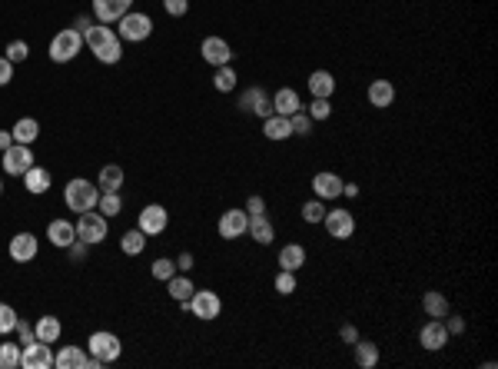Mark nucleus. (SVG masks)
<instances>
[{
  "instance_id": "1",
  "label": "nucleus",
  "mask_w": 498,
  "mask_h": 369,
  "mask_svg": "<svg viewBox=\"0 0 498 369\" xmlns=\"http://www.w3.org/2000/svg\"><path fill=\"white\" fill-rule=\"evenodd\" d=\"M83 44L100 64H120V57H123V40L116 30H110V24H93L83 34Z\"/></svg>"
},
{
  "instance_id": "2",
  "label": "nucleus",
  "mask_w": 498,
  "mask_h": 369,
  "mask_svg": "<svg viewBox=\"0 0 498 369\" xmlns=\"http://www.w3.org/2000/svg\"><path fill=\"white\" fill-rule=\"evenodd\" d=\"M96 200H100V186L90 183V180H70L67 186H63V203L73 210V213H86V210H93Z\"/></svg>"
},
{
  "instance_id": "3",
  "label": "nucleus",
  "mask_w": 498,
  "mask_h": 369,
  "mask_svg": "<svg viewBox=\"0 0 498 369\" xmlns=\"http://www.w3.org/2000/svg\"><path fill=\"white\" fill-rule=\"evenodd\" d=\"M116 24H120V30H116L120 40H130V44H140V40H146L153 34V17H150V14H140V10H126Z\"/></svg>"
},
{
  "instance_id": "4",
  "label": "nucleus",
  "mask_w": 498,
  "mask_h": 369,
  "mask_svg": "<svg viewBox=\"0 0 498 369\" xmlns=\"http://www.w3.org/2000/svg\"><path fill=\"white\" fill-rule=\"evenodd\" d=\"M86 350H90V356H93L100 366H110V363L120 360V353H123V346H120V336H113V333H93L90 340H86Z\"/></svg>"
},
{
  "instance_id": "5",
  "label": "nucleus",
  "mask_w": 498,
  "mask_h": 369,
  "mask_svg": "<svg viewBox=\"0 0 498 369\" xmlns=\"http://www.w3.org/2000/svg\"><path fill=\"white\" fill-rule=\"evenodd\" d=\"M80 47H83V34L80 30H73V27L60 30L57 37L50 40V60L54 64H70L80 54Z\"/></svg>"
},
{
  "instance_id": "6",
  "label": "nucleus",
  "mask_w": 498,
  "mask_h": 369,
  "mask_svg": "<svg viewBox=\"0 0 498 369\" xmlns=\"http://www.w3.org/2000/svg\"><path fill=\"white\" fill-rule=\"evenodd\" d=\"M183 310H190L196 320H216L223 313V300L213 290H193V296L183 303Z\"/></svg>"
},
{
  "instance_id": "7",
  "label": "nucleus",
  "mask_w": 498,
  "mask_h": 369,
  "mask_svg": "<svg viewBox=\"0 0 498 369\" xmlns=\"http://www.w3.org/2000/svg\"><path fill=\"white\" fill-rule=\"evenodd\" d=\"M106 230H110V223H106L103 213H93V210H86V213H80V223H77V240H83L86 246H96L106 240Z\"/></svg>"
},
{
  "instance_id": "8",
  "label": "nucleus",
  "mask_w": 498,
  "mask_h": 369,
  "mask_svg": "<svg viewBox=\"0 0 498 369\" xmlns=\"http://www.w3.org/2000/svg\"><path fill=\"white\" fill-rule=\"evenodd\" d=\"M20 369H54V350L44 340H30L20 350Z\"/></svg>"
},
{
  "instance_id": "9",
  "label": "nucleus",
  "mask_w": 498,
  "mask_h": 369,
  "mask_svg": "<svg viewBox=\"0 0 498 369\" xmlns=\"http://www.w3.org/2000/svg\"><path fill=\"white\" fill-rule=\"evenodd\" d=\"M0 163H4V173L7 176H24L34 166V153H30L27 143H14L10 150L0 153Z\"/></svg>"
},
{
  "instance_id": "10",
  "label": "nucleus",
  "mask_w": 498,
  "mask_h": 369,
  "mask_svg": "<svg viewBox=\"0 0 498 369\" xmlns=\"http://www.w3.org/2000/svg\"><path fill=\"white\" fill-rule=\"evenodd\" d=\"M322 223H326V233L332 240H349L355 233V216L349 210H326Z\"/></svg>"
},
{
  "instance_id": "11",
  "label": "nucleus",
  "mask_w": 498,
  "mask_h": 369,
  "mask_svg": "<svg viewBox=\"0 0 498 369\" xmlns=\"http://www.w3.org/2000/svg\"><path fill=\"white\" fill-rule=\"evenodd\" d=\"M166 223H170V213H166V206H160V203L143 206V210H140V220H136V226H140L146 236H160L166 230Z\"/></svg>"
},
{
  "instance_id": "12",
  "label": "nucleus",
  "mask_w": 498,
  "mask_h": 369,
  "mask_svg": "<svg viewBox=\"0 0 498 369\" xmlns=\"http://www.w3.org/2000/svg\"><path fill=\"white\" fill-rule=\"evenodd\" d=\"M216 230H220L223 240H240V236L249 230V213L246 210H226V213L220 216Z\"/></svg>"
},
{
  "instance_id": "13",
  "label": "nucleus",
  "mask_w": 498,
  "mask_h": 369,
  "mask_svg": "<svg viewBox=\"0 0 498 369\" xmlns=\"http://www.w3.org/2000/svg\"><path fill=\"white\" fill-rule=\"evenodd\" d=\"M240 110H246V113H256V117H273V97H266V90L259 87H249L246 93L240 97Z\"/></svg>"
},
{
  "instance_id": "14",
  "label": "nucleus",
  "mask_w": 498,
  "mask_h": 369,
  "mask_svg": "<svg viewBox=\"0 0 498 369\" xmlns=\"http://www.w3.org/2000/svg\"><path fill=\"white\" fill-rule=\"evenodd\" d=\"M200 54H203L206 64H213V67H226V64L233 60V50L223 37H206L203 40V47H200Z\"/></svg>"
},
{
  "instance_id": "15",
  "label": "nucleus",
  "mask_w": 498,
  "mask_h": 369,
  "mask_svg": "<svg viewBox=\"0 0 498 369\" xmlns=\"http://www.w3.org/2000/svg\"><path fill=\"white\" fill-rule=\"evenodd\" d=\"M342 186H345L342 176L329 173V170H322V173L312 176V190H316L319 200H339V196H342Z\"/></svg>"
},
{
  "instance_id": "16",
  "label": "nucleus",
  "mask_w": 498,
  "mask_h": 369,
  "mask_svg": "<svg viewBox=\"0 0 498 369\" xmlns=\"http://www.w3.org/2000/svg\"><path fill=\"white\" fill-rule=\"evenodd\" d=\"M419 343L429 353H439L445 343H449V330H445V320H429L419 333Z\"/></svg>"
},
{
  "instance_id": "17",
  "label": "nucleus",
  "mask_w": 498,
  "mask_h": 369,
  "mask_svg": "<svg viewBox=\"0 0 498 369\" xmlns=\"http://www.w3.org/2000/svg\"><path fill=\"white\" fill-rule=\"evenodd\" d=\"M130 7H133V0H93V17L100 24H116Z\"/></svg>"
},
{
  "instance_id": "18",
  "label": "nucleus",
  "mask_w": 498,
  "mask_h": 369,
  "mask_svg": "<svg viewBox=\"0 0 498 369\" xmlns=\"http://www.w3.org/2000/svg\"><path fill=\"white\" fill-rule=\"evenodd\" d=\"M37 236L34 233H17L14 240H10V260L14 263H30L34 256H37Z\"/></svg>"
},
{
  "instance_id": "19",
  "label": "nucleus",
  "mask_w": 498,
  "mask_h": 369,
  "mask_svg": "<svg viewBox=\"0 0 498 369\" xmlns=\"http://www.w3.org/2000/svg\"><path fill=\"white\" fill-rule=\"evenodd\" d=\"M47 240L54 246H60V250H67V246L77 240V223H70V220H50Z\"/></svg>"
},
{
  "instance_id": "20",
  "label": "nucleus",
  "mask_w": 498,
  "mask_h": 369,
  "mask_svg": "<svg viewBox=\"0 0 498 369\" xmlns=\"http://www.w3.org/2000/svg\"><path fill=\"white\" fill-rule=\"evenodd\" d=\"M54 369H90V356L80 346H63L54 353Z\"/></svg>"
},
{
  "instance_id": "21",
  "label": "nucleus",
  "mask_w": 498,
  "mask_h": 369,
  "mask_svg": "<svg viewBox=\"0 0 498 369\" xmlns=\"http://www.w3.org/2000/svg\"><path fill=\"white\" fill-rule=\"evenodd\" d=\"M392 100H395V84L392 80H372V84H369V103H372L375 110L392 107Z\"/></svg>"
},
{
  "instance_id": "22",
  "label": "nucleus",
  "mask_w": 498,
  "mask_h": 369,
  "mask_svg": "<svg viewBox=\"0 0 498 369\" xmlns=\"http://www.w3.org/2000/svg\"><path fill=\"white\" fill-rule=\"evenodd\" d=\"M303 110V103H299V93L293 87H283L276 90V97H273V113H279V117H293V113H299Z\"/></svg>"
},
{
  "instance_id": "23",
  "label": "nucleus",
  "mask_w": 498,
  "mask_h": 369,
  "mask_svg": "<svg viewBox=\"0 0 498 369\" xmlns=\"http://www.w3.org/2000/svg\"><path fill=\"white\" fill-rule=\"evenodd\" d=\"M306 266V246L299 243H289L279 250V270H289V273H299Z\"/></svg>"
},
{
  "instance_id": "24",
  "label": "nucleus",
  "mask_w": 498,
  "mask_h": 369,
  "mask_svg": "<svg viewBox=\"0 0 498 369\" xmlns=\"http://www.w3.org/2000/svg\"><path fill=\"white\" fill-rule=\"evenodd\" d=\"M422 310L429 313V320H445V316L452 313V306H449V300H445V293L429 290L425 296H422Z\"/></svg>"
},
{
  "instance_id": "25",
  "label": "nucleus",
  "mask_w": 498,
  "mask_h": 369,
  "mask_svg": "<svg viewBox=\"0 0 498 369\" xmlns=\"http://www.w3.org/2000/svg\"><path fill=\"white\" fill-rule=\"evenodd\" d=\"M256 243H263V246H269L273 240H276V230H273V223L266 220V213H256V216H249V230H246Z\"/></svg>"
},
{
  "instance_id": "26",
  "label": "nucleus",
  "mask_w": 498,
  "mask_h": 369,
  "mask_svg": "<svg viewBox=\"0 0 498 369\" xmlns=\"http://www.w3.org/2000/svg\"><path fill=\"white\" fill-rule=\"evenodd\" d=\"M309 93L312 97H332V90H335V77L329 74V70H316V74H309Z\"/></svg>"
},
{
  "instance_id": "27",
  "label": "nucleus",
  "mask_w": 498,
  "mask_h": 369,
  "mask_svg": "<svg viewBox=\"0 0 498 369\" xmlns=\"http://www.w3.org/2000/svg\"><path fill=\"white\" fill-rule=\"evenodd\" d=\"M24 186H27V193L40 196L50 190V170H44V166H30L27 173H24Z\"/></svg>"
},
{
  "instance_id": "28",
  "label": "nucleus",
  "mask_w": 498,
  "mask_h": 369,
  "mask_svg": "<svg viewBox=\"0 0 498 369\" xmlns=\"http://www.w3.org/2000/svg\"><path fill=\"white\" fill-rule=\"evenodd\" d=\"M263 133H266V140H289L293 136V126H289V117H279V113H273V117L263 120Z\"/></svg>"
},
{
  "instance_id": "29",
  "label": "nucleus",
  "mask_w": 498,
  "mask_h": 369,
  "mask_svg": "<svg viewBox=\"0 0 498 369\" xmlns=\"http://www.w3.org/2000/svg\"><path fill=\"white\" fill-rule=\"evenodd\" d=\"M60 333H63V326H60L57 316H40L37 326H34V336H37V340H44V343H50V346L60 340Z\"/></svg>"
},
{
  "instance_id": "30",
  "label": "nucleus",
  "mask_w": 498,
  "mask_h": 369,
  "mask_svg": "<svg viewBox=\"0 0 498 369\" xmlns=\"http://www.w3.org/2000/svg\"><path fill=\"white\" fill-rule=\"evenodd\" d=\"M10 133H14V143H27L30 146L40 136V123L34 117H20L17 123H14V130H10Z\"/></svg>"
},
{
  "instance_id": "31",
  "label": "nucleus",
  "mask_w": 498,
  "mask_h": 369,
  "mask_svg": "<svg viewBox=\"0 0 498 369\" xmlns=\"http://www.w3.org/2000/svg\"><path fill=\"white\" fill-rule=\"evenodd\" d=\"M355 366L362 369H375L379 366V346L375 343H365V340H355Z\"/></svg>"
},
{
  "instance_id": "32",
  "label": "nucleus",
  "mask_w": 498,
  "mask_h": 369,
  "mask_svg": "<svg viewBox=\"0 0 498 369\" xmlns=\"http://www.w3.org/2000/svg\"><path fill=\"white\" fill-rule=\"evenodd\" d=\"M96 186H100V193H110V190H120L123 186V170L116 163H110V166H103L100 170V180H96Z\"/></svg>"
},
{
  "instance_id": "33",
  "label": "nucleus",
  "mask_w": 498,
  "mask_h": 369,
  "mask_svg": "<svg viewBox=\"0 0 498 369\" xmlns=\"http://www.w3.org/2000/svg\"><path fill=\"white\" fill-rule=\"evenodd\" d=\"M120 250L126 253V256H140V253L146 250V233L136 226V230H126L123 240H120Z\"/></svg>"
},
{
  "instance_id": "34",
  "label": "nucleus",
  "mask_w": 498,
  "mask_h": 369,
  "mask_svg": "<svg viewBox=\"0 0 498 369\" xmlns=\"http://www.w3.org/2000/svg\"><path fill=\"white\" fill-rule=\"evenodd\" d=\"M166 286H170V296L176 303H186L193 296V290H196V286L190 283V276H170V280H166Z\"/></svg>"
},
{
  "instance_id": "35",
  "label": "nucleus",
  "mask_w": 498,
  "mask_h": 369,
  "mask_svg": "<svg viewBox=\"0 0 498 369\" xmlns=\"http://www.w3.org/2000/svg\"><path fill=\"white\" fill-rule=\"evenodd\" d=\"M96 206H100V213L110 220V216H116L120 210H123V200H120V190H110V193H100V200H96Z\"/></svg>"
},
{
  "instance_id": "36",
  "label": "nucleus",
  "mask_w": 498,
  "mask_h": 369,
  "mask_svg": "<svg viewBox=\"0 0 498 369\" xmlns=\"http://www.w3.org/2000/svg\"><path fill=\"white\" fill-rule=\"evenodd\" d=\"M20 343H0V369H17L20 366Z\"/></svg>"
},
{
  "instance_id": "37",
  "label": "nucleus",
  "mask_w": 498,
  "mask_h": 369,
  "mask_svg": "<svg viewBox=\"0 0 498 369\" xmlns=\"http://www.w3.org/2000/svg\"><path fill=\"white\" fill-rule=\"evenodd\" d=\"M236 70L230 67V64H226V67H220L216 70V77H213V87L220 90V93H230V90H236Z\"/></svg>"
},
{
  "instance_id": "38",
  "label": "nucleus",
  "mask_w": 498,
  "mask_h": 369,
  "mask_svg": "<svg viewBox=\"0 0 498 369\" xmlns=\"http://www.w3.org/2000/svg\"><path fill=\"white\" fill-rule=\"evenodd\" d=\"M322 216H326V206H322V200H309V203H303V220L306 223H322Z\"/></svg>"
},
{
  "instance_id": "39",
  "label": "nucleus",
  "mask_w": 498,
  "mask_h": 369,
  "mask_svg": "<svg viewBox=\"0 0 498 369\" xmlns=\"http://www.w3.org/2000/svg\"><path fill=\"white\" fill-rule=\"evenodd\" d=\"M14 326H17V310L10 303H0V336L14 333Z\"/></svg>"
},
{
  "instance_id": "40",
  "label": "nucleus",
  "mask_w": 498,
  "mask_h": 369,
  "mask_svg": "<svg viewBox=\"0 0 498 369\" xmlns=\"http://www.w3.org/2000/svg\"><path fill=\"white\" fill-rule=\"evenodd\" d=\"M150 273H153V280H170V276H176V260H153V266H150Z\"/></svg>"
},
{
  "instance_id": "41",
  "label": "nucleus",
  "mask_w": 498,
  "mask_h": 369,
  "mask_svg": "<svg viewBox=\"0 0 498 369\" xmlns=\"http://www.w3.org/2000/svg\"><path fill=\"white\" fill-rule=\"evenodd\" d=\"M4 57L10 60V64H20V60H27L30 57V44L27 40H10L7 44V54Z\"/></svg>"
},
{
  "instance_id": "42",
  "label": "nucleus",
  "mask_w": 498,
  "mask_h": 369,
  "mask_svg": "<svg viewBox=\"0 0 498 369\" xmlns=\"http://www.w3.org/2000/svg\"><path fill=\"white\" fill-rule=\"evenodd\" d=\"M332 117V103H329L326 97H312V103H309V120H329Z\"/></svg>"
},
{
  "instance_id": "43",
  "label": "nucleus",
  "mask_w": 498,
  "mask_h": 369,
  "mask_svg": "<svg viewBox=\"0 0 498 369\" xmlns=\"http://www.w3.org/2000/svg\"><path fill=\"white\" fill-rule=\"evenodd\" d=\"M276 293H283V296H293V293H296V273L279 270V276H276Z\"/></svg>"
},
{
  "instance_id": "44",
  "label": "nucleus",
  "mask_w": 498,
  "mask_h": 369,
  "mask_svg": "<svg viewBox=\"0 0 498 369\" xmlns=\"http://www.w3.org/2000/svg\"><path fill=\"white\" fill-rule=\"evenodd\" d=\"M289 126H293V133H296V136H306L309 130H312V120H309V113H303V110H299V113H293V117H289Z\"/></svg>"
},
{
  "instance_id": "45",
  "label": "nucleus",
  "mask_w": 498,
  "mask_h": 369,
  "mask_svg": "<svg viewBox=\"0 0 498 369\" xmlns=\"http://www.w3.org/2000/svg\"><path fill=\"white\" fill-rule=\"evenodd\" d=\"M163 7L170 17H183V14L190 10V0H163Z\"/></svg>"
},
{
  "instance_id": "46",
  "label": "nucleus",
  "mask_w": 498,
  "mask_h": 369,
  "mask_svg": "<svg viewBox=\"0 0 498 369\" xmlns=\"http://www.w3.org/2000/svg\"><path fill=\"white\" fill-rule=\"evenodd\" d=\"M14 333H17V336H20V346H24V343H30V340H37V336H34V326H27V323H24V320H17V326H14Z\"/></svg>"
},
{
  "instance_id": "47",
  "label": "nucleus",
  "mask_w": 498,
  "mask_h": 369,
  "mask_svg": "<svg viewBox=\"0 0 498 369\" xmlns=\"http://www.w3.org/2000/svg\"><path fill=\"white\" fill-rule=\"evenodd\" d=\"M10 80H14V64L7 57H0V87H7Z\"/></svg>"
},
{
  "instance_id": "48",
  "label": "nucleus",
  "mask_w": 498,
  "mask_h": 369,
  "mask_svg": "<svg viewBox=\"0 0 498 369\" xmlns=\"http://www.w3.org/2000/svg\"><path fill=\"white\" fill-rule=\"evenodd\" d=\"M246 213H249V216L266 213V203H263V196H249V200H246Z\"/></svg>"
},
{
  "instance_id": "49",
  "label": "nucleus",
  "mask_w": 498,
  "mask_h": 369,
  "mask_svg": "<svg viewBox=\"0 0 498 369\" xmlns=\"http://www.w3.org/2000/svg\"><path fill=\"white\" fill-rule=\"evenodd\" d=\"M449 320V316H445ZM445 330H449V336H459V333H465V320L462 316H452L449 323H445Z\"/></svg>"
},
{
  "instance_id": "50",
  "label": "nucleus",
  "mask_w": 498,
  "mask_h": 369,
  "mask_svg": "<svg viewBox=\"0 0 498 369\" xmlns=\"http://www.w3.org/2000/svg\"><path fill=\"white\" fill-rule=\"evenodd\" d=\"M67 250H70V260H83V256H86V243H83V240H73Z\"/></svg>"
},
{
  "instance_id": "51",
  "label": "nucleus",
  "mask_w": 498,
  "mask_h": 369,
  "mask_svg": "<svg viewBox=\"0 0 498 369\" xmlns=\"http://www.w3.org/2000/svg\"><path fill=\"white\" fill-rule=\"evenodd\" d=\"M339 336H342V343H355V340H359V330H355V326H349V323H345L342 330H339Z\"/></svg>"
},
{
  "instance_id": "52",
  "label": "nucleus",
  "mask_w": 498,
  "mask_h": 369,
  "mask_svg": "<svg viewBox=\"0 0 498 369\" xmlns=\"http://www.w3.org/2000/svg\"><path fill=\"white\" fill-rule=\"evenodd\" d=\"M10 146H14V133H10V130H0V153L10 150Z\"/></svg>"
},
{
  "instance_id": "53",
  "label": "nucleus",
  "mask_w": 498,
  "mask_h": 369,
  "mask_svg": "<svg viewBox=\"0 0 498 369\" xmlns=\"http://www.w3.org/2000/svg\"><path fill=\"white\" fill-rule=\"evenodd\" d=\"M190 266H193V256H190V253H183L180 260H176V270H183V273H186V270H190Z\"/></svg>"
},
{
  "instance_id": "54",
  "label": "nucleus",
  "mask_w": 498,
  "mask_h": 369,
  "mask_svg": "<svg viewBox=\"0 0 498 369\" xmlns=\"http://www.w3.org/2000/svg\"><path fill=\"white\" fill-rule=\"evenodd\" d=\"M90 27H93V20H90V17H80L77 24H73V30H80V34H86Z\"/></svg>"
},
{
  "instance_id": "55",
  "label": "nucleus",
  "mask_w": 498,
  "mask_h": 369,
  "mask_svg": "<svg viewBox=\"0 0 498 369\" xmlns=\"http://www.w3.org/2000/svg\"><path fill=\"white\" fill-rule=\"evenodd\" d=\"M342 193H345V196H359V186H355V183H345V186H342Z\"/></svg>"
},
{
  "instance_id": "56",
  "label": "nucleus",
  "mask_w": 498,
  "mask_h": 369,
  "mask_svg": "<svg viewBox=\"0 0 498 369\" xmlns=\"http://www.w3.org/2000/svg\"><path fill=\"white\" fill-rule=\"evenodd\" d=\"M0 193H4V180H0Z\"/></svg>"
}]
</instances>
